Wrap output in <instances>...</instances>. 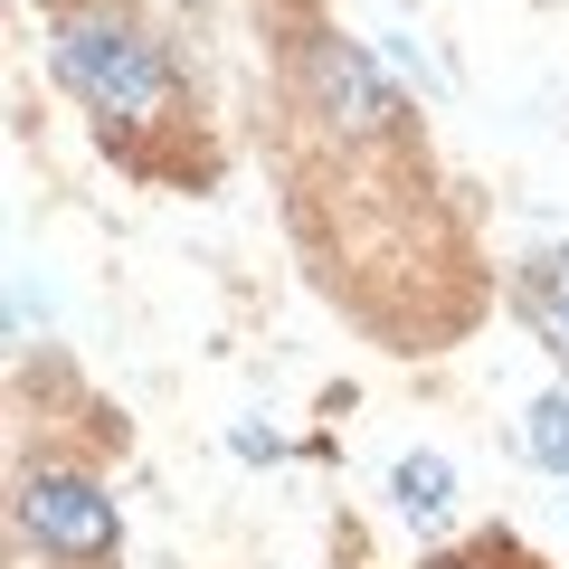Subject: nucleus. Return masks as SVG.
Returning <instances> with one entry per match:
<instances>
[{"instance_id":"4","label":"nucleus","mask_w":569,"mask_h":569,"mask_svg":"<svg viewBox=\"0 0 569 569\" xmlns=\"http://www.w3.org/2000/svg\"><path fill=\"white\" fill-rule=\"evenodd\" d=\"M522 313H531V332L569 361V247H550V257L522 266Z\"/></svg>"},{"instance_id":"5","label":"nucleus","mask_w":569,"mask_h":569,"mask_svg":"<svg viewBox=\"0 0 569 569\" xmlns=\"http://www.w3.org/2000/svg\"><path fill=\"white\" fill-rule=\"evenodd\" d=\"M389 485H399V512H408V522H437V512L456 503L447 456H399V475H389Z\"/></svg>"},{"instance_id":"6","label":"nucleus","mask_w":569,"mask_h":569,"mask_svg":"<svg viewBox=\"0 0 569 569\" xmlns=\"http://www.w3.org/2000/svg\"><path fill=\"white\" fill-rule=\"evenodd\" d=\"M522 447L541 456L550 475H569V389H550V399H531V418H522Z\"/></svg>"},{"instance_id":"2","label":"nucleus","mask_w":569,"mask_h":569,"mask_svg":"<svg viewBox=\"0 0 569 569\" xmlns=\"http://www.w3.org/2000/svg\"><path fill=\"white\" fill-rule=\"evenodd\" d=\"M20 522H29V541H39L58 569H104L114 560V493H104L96 475L39 466L20 485Z\"/></svg>"},{"instance_id":"3","label":"nucleus","mask_w":569,"mask_h":569,"mask_svg":"<svg viewBox=\"0 0 569 569\" xmlns=\"http://www.w3.org/2000/svg\"><path fill=\"white\" fill-rule=\"evenodd\" d=\"M305 86H313V114L342 123V133H380V123L399 114L389 86L370 77V58H361V48H342V39H313L305 48Z\"/></svg>"},{"instance_id":"1","label":"nucleus","mask_w":569,"mask_h":569,"mask_svg":"<svg viewBox=\"0 0 569 569\" xmlns=\"http://www.w3.org/2000/svg\"><path fill=\"white\" fill-rule=\"evenodd\" d=\"M48 67H58V86H67V96H86L104 123H162L171 104H181L162 48L142 39V29H123V20H58Z\"/></svg>"},{"instance_id":"7","label":"nucleus","mask_w":569,"mask_h":569,"mask_svg":"<svg viewBox=\"0 0 569 569\" xmlns=\"http://www.w3.org/2000/svg\"><path fill=\"white\" fill-rule=\"evenodd\" d=\"M427 569H475V560H427Z\"/></svg>"}]
</instances>
